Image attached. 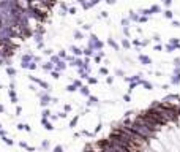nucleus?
<instances>
[{"label": "nucleus", "mask_w": 180, "mask_h": 152, "mask_svg": "<svg viewBox=\"0 0 180 152\" xmlns=\"http://www.w3.org/2000/svg\"><path fill=\"white\" fill-rule=\"evenodd\" d=\"M32 3L29 2V0H17V7H19L21 10H27Z\"/></svg>", "instance_id": "nucleus-2"}, {"label": "nucleus", "mask_w": 180, "mask_h": 152, "mask_svg": "<svg viewBox=\"0 0 180 152\" xmlns=\"http://www.w3.org/2000/svg\"><path fill=\"white\" fill-rule=\"evenodd\" d=\"M128 128H131V130H134L137 135H141V136H144V138H152L153 135H155V130H152V128H149L146 124H142V122H139V121H133V122H127L125 124Z\"/></svg>", "instance_id": "nucleus-1"}, {"label": "nucleus", "mask_w": 180, "mask_h": 152, "mask_svg": "<svg viewBox=\"0 0 180 152\" xmlns=\"http://www.w3.org/2000/svg\"><path fill=\"white\" fill-rule=\"evenodd\" d=\"M0 27H2V21H0Z\"/></svg>", "instance_id": "nucleus-3"}]
</instances>
